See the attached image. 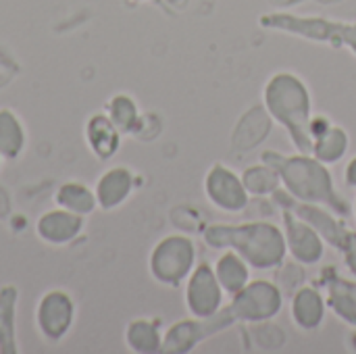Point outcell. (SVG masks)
Segmentation results:
<instances>
[{
	"label": "cell",
	"mask_w": 356,
	"mask_h": 354,
	"mask_svg": "<svg viewBox=\"0 0 356 354\" xmlns=\"http://www.w3.org/2000/svg\"><path fill=\"white\" fill-rule=\"evenodd\" d=\"M261 159L280 173L286 192L294 198L311 204H325L342 217L350 213L348 202L334 190V182L330 171L325 169V163H321L313 154L300 152L288 156L282 152L267 150Z\"/></svg>",
	"instance_id": "1"
},
{
	"label": "cell",
	"mask_w": 356,
	"mask_h": 354,
	"mask_svg": "<svg viewBox=\"0 0 356 354\" xmlns=\"http://www.w3.org/2000/svg\"><path fill=\"white\" fill-rule=\"evenodd\" d=\"M204 242L211 248H227L240 255L250 267L267 271L280 267L288 255L286 236L273 223L211 225L204 230Z\"/></svg>",
	"instance_id": "2"
},
{
	"label": "cell",
	"mask_w": 356,
	"mask_h": 354,
	"mask_svg": "<svg viewBox=\"0 0 356 354\" xmlns=\"http://www.w3.org/2000/svg\"><path fill=\"white\" fill-rule=\"evenodd\" d=\"M265 108L267 113L282 123L292 136L298 152H313V134H311V96L307 86L294 73H277L265 86Z\"/></svg>",
	"instance_id": "3"
},
{
	"label": "cell",
	"mask_w": 356,
	"mask_h": 354,
	"mask_svg": "<svg viewBox=\"0 0 356 354\" xmlns=\"http://www.w3.org/2000/svg\"><path fill=\"white\" fill-rule=\"evenodd\" d=\"M261 25L267 29H277L284 33L300 35L313 42H323L334 48L346 46L356 56V21H332L321 17H298L290 13H269L261 17Z\"/></svg>",
	"instance_id": "4"
},
{
	"label": "cell",
	"mask_w": 356,
	"mask_h": 354,
	"mask_svg": "<svg viewBox=\"0 0 356 354\" xmlns=\"http://www.w3.org/2000/svg\"><path fill=\"white\" fill-rule=\"evenodd\" d=\"M236 323V317L227 307L219 309L211 317H194L192 321H179L167 330L163 336V346L161 353L167 354H184L194 351L200 342L225 332Z\"/></svg>",
	"instance_id": "5"
},
{
	"label": "cell",
	"mask_w": 356,
	"mask_h": 354,
	"mask_svg": "<svg viewBox=\"0 0 356 354\" xmlns=\"http://www.w3.org/2000/svg\"><path fill=\"white\" fill-rule=\"evenodd\" d=\"M194 242L186 236L163 238L150 255V273L165 286H179L194 269Z\"/></svg>",
	"instance_id": "6"
},
{
	"label": "cell",
	"mask_w": 356,
	"mask_h": 354,
	"mask_svg": "<svg viewBox=\"0 0 356 354\" xmlns=\"http://www.w3.org/2000/svg\"><path fill=\"white\" fill-rule=\"evenodd\" d=\"M284 305V294L277 286L265 280L248 282L240 292L234 294L229 309L236 321L244 323H265L273 319Z\"/></svg>",
	"instance_id": "7"
},
{
	"label": "cell",
	"mask_w": 356,
	"mask_h": 354,
	"mask_svg": "<svg viewBox=\"0 0 356 354\" xmlns=\"http://www.w3.org/2000/svg\"><path fill=\"white\" fill-rule=\"evenodd\" d=\"M271 196L275 198V202H277L282 209H288L290 213H294L296 217H300L302 221H307L309 225H313V227L319 232V236H321L327 244H332L336 250L342 252V248H344L346 242H348L350 232H348V230L344 227V223H340L334 215H330L327 211H323L321 204L302 202V200L294 198L292 194H288L286 190H280V188H277Z\"/></svg>",
	"instance_id": "8"
},
{
	"label": "cell",
	"mask_w": 356,
	"mask_h": 354,
	"mask_svg": "<svg viewBox=\"0 0 356 354\" xmlns=\"http://www.w3.org/2000/svg\"><path fill=\"white\" fill-rule=\"evenodd\" d=\"M75 319V303L65 290L46 292L35 309V325L44 342L58 344L71 330Z\"/></svg>",
	"instance_id": "9"
},
{
	"label": "cell",
	"mask_w": 356,
	"mask_h": 354,
	"mask_svg": "<svg viewBox=\"0 0 356 354\" xmlns=\"http://www.w3.org/2000/svg\"><path fill=\"white\" fill-rule=\"evenodd\" d=\"M186 305L194 317H211L223 305V288L215 275V269L207 263H200L188 282Z\"/></svg>",
	"instance_id": "10"
},
{
	"label": "cell",
	"mask_w": 356,
	"mask_h": 354,
	"mask_svg": "<svg viewBox=\"0 0 356 354\" xmlns=\"http://www.w3.org/2000/svg\"><path fill=\"white\" fill-rule=\"evenodd\" d=\"M204 190L209 200L225 213H240L248 204V192L242 184V177L221 163L213 165L207 173Z\"/></svg>",
	"instance_id": "11"
},
{
	"label": "cell",
	"mask_w": 356,
	"mask_h": 354,
	"mask_svg": "<svg viewBox=\"0 0 356 354\" xmlns=\"http://www.w3.org/2000/svg\"><path fill=\"white\" fill-rule=\"evenodd\" d=\"M284 236L292 259L302 265L319 263L323 257V238L319 236V232L294 213H290L288 209H284Z\"/></svg>",
	"instance_id": "12"
},
{
	"label": "cell",
	"mask_w": 356,
	"mask_h": 354,
	"mask_svg": "<svg viewBox=\"0 0 356 354\" xmlns=\"http://www.w3.org/2000/svg\"><path fill=\"white\" fill-rule=\"evenodd\" d=\"M86 225L83 215L71 213L67 209H52L44 213L35 223V234L42 242L50 246H65L73 242Z\"/></svg>",
	"instance_id": "13"
},
{
	"label": "cell",
	"mask_w": 356,
	"mask_h": 354,
	"mask_svg": "<svg viewBox=\"0 0 356 354\" xmlns=\"http://www.w3.org/2000/svg\"><path fill=\"white\" fill-rule=\"evenodd\" d=\"M311 134H313V156L321 163H336L340 161L348 150V136L342 127L330 125L327 119L315 117L311 121Z\"/></svg>",
	"instance_id": "14"
},
{
	"label": "cell",
	"mask_w": 356,
	"mask_h": 354,
	"mask_svg": "<svg viewBox=\"0 0 356 354\" xmlns=\"http://www.w3.org/2000/svg\"><path fill=\"white\" fill-rule=\"evenodd\" d=\"M134 190V175L127 167H113L96 182L94 194L98 200V209L115 211L119 209Z\"/></svg>",
	"instance_id": "15"
},
{
	"label": "cell",
	"mask_w": 356,
	"mask_h": 354,
	"mask_svg": "<svg viewBox=\"0 0 356 354\" xmlns=\"http://www.w3.org/2000/svg\"><path fill=\"white\" fill-rule=\"evenodd\" d=\"M323 286L327 292V305L330 309L348 325L356 328V282L344 280L336 275V271L330 267L323 273Z\"/></svg>",
	"instance_id": "16"
},
{
	"label": "cell",
	"mask_w": 356,
	"mask_h": 354,
	"mask_svg": "<svg viewBox=\"0 0 356 354\" xmlns=\"http://www.w3.org/2000/svg\"><path fill=\"white\" fill-rule=\"evenodd\" d=\"M269 129H271V115L267 113V108L252 106L234 129V136H232L234 150L238 152L252 150L269 136Z\"/></svg>",
	"instance_id": "17"
},
{
	"label": "cell",
	"mask_w": 356,
	"mask_h": 354,
	"mask_svg": "<svg viewBox=\"0 0 356 354\" xmlns=\"http://www.w3.org/2000/svg\"><path fill=\"white\" fill-rule=\"evenodd\" d=\"M119 138L121 131L115 127V123L108 119V115H94L90 117L88 125H86V140L90 150L106 161L111 159L117 150H119Z\"/></svg>",
	"instance_id": "18"
},
{
	"label": "cell",
	"mask_w": 356,
	"mask_h": 354,
	"mask_svg": "<svg viewBox=\"0 0 356 354\" xmlns=\"http://www.w3.org/2000/svg\"><path fill=\"white\" fill-rule=\"evenodd\" d=\"M325 303L323 296L313 288H298L292 294V319L302 330H315L323 323Z\"/></svg>",
	"instance_id": "19"
},
{
	"label": "cell",
	"mask_w": 356,
	"mask_h": 354,
	"mask_svg": "<svg viewBox=\"0 0 356 354\" xmlns=\"http://www.w3.org/2000/svg\"><path fill=\"white\" fill-rule=\"evenodd\" d=\"M215 275H217V280H219L223 292L229 294V296H234L236 292H240V290L250 282L248 263H246L240 255H236L234 250L225 252V255L217 261V265H215Z\"/></svg>",
	"instance_id": "20"
},
{
	"label": "cell",
	"mask_w": 356,
	"mask_h": 354,
	"mask_svg": "<svg viewBox=\"0 0 356 354\" xmlns=\"http://www.w3.org/2000/svg\"><path fill=\"white\" fill-rule=\"evenodd\" d=\"M19 292L15 286L0 288V354H17L15 338V311Z\"/></svg>",
	"instance_id": "21"
},
{
	"label": "cell",
	"mask_w": 356,
	"mask_h": 354,
	"mask_svg": "<svg viewBox=\"0 0 356 354\" xmlns=\"http://www.w3.org/2000/svg\"><path fill=\"white\" fill-rule=\"evenodd\" d=\"M25 129L21 119L10 108H0V154L4 161H15L25 148Z\"/></svg>",
	"instance_id": "22"
},
{
	"label": "cell",
	"mask_w": 356,
	"mask_h": 354,
	"mask_svg": "<svg viewBox=\"0 0 356 354\" xmlns=\"http://www.w3.org/2000/svg\"><path fill=\"white\" fill-rule=\"evenodd\" d=\"M56 204L60 209H67L71 213L86 217L96 211L98 200H96V194L88 186L77 184V182H67L56 190Z\"/></svg>",
	"instance_id": "23"
},
{
	"label": "cell",
	"mask_w": 356,
	"mask_h": 354,
	"mask_svg": "<svg viewBox=\"0 0 356 354\" xmlns=\"http://www.w3.org/2000/svg\"><path fill=\"white\" fill-rule=\"evenodd\" d=\"M125 342H127L129 351L140 354L161 353V346H163V338H161L156 323H152L148 319L131 321L125 330Z\"/></svg>",
	"instance_id": "24"
},
{
	"label": "cell",
	"mask_w": 356,
	"mask_h": 354,
	"mask_svg": "<svg viewBox=\"0 0 356 354\" xmlns=\"http://www.w3.org/2000/svg\"><path fill=\"white\" fill-rule=\"evenodd\" d=\"M242 184L246 188L248 194H254V196H267V194H273L282 179H280V173L263 163V165H254V167H248L244 173H242Z\"/></svg>",
	"instance_id": "25"
},
{
	"label": "cell",
	"mask_w": 356,
	"mask_h": 354,
	"mask_svg": "<svg viewBox=\"0 0 356 354\" xmlns=\"http://www.w3.org/2000/svg\"><path fill=\"white\" fill-rule=\"evenodd\" d=\"M108 119L115 123V127L121 134H131L138 127V123H140V115H138L136 102L129 96H125V94L115 96L108 102Z\"/></svg>",
	"instance_id": "26"
},
{
	"label": "cell",
	"mask_w": 356,
	"mask_h": 354,
	"mask_svg": "<svg viewBox=\"0 0 356 354\" xmlns=\"http://www.w3.org/2000/svg\"><path fill=\"white\" fill-rule=\"evenodd\" d=\"M342 255H344V261H346L348 271L356 277V232H350L348 242H346V246L342 248Z\"/></svg>",
	"instance_id": "27"
},
{
	"label": "cell",
	"mask_w": 356,
	"mask_h": 354,
	"mask_svg": "<svg viewBox=\"0 0 356 354\" xmlns=\"http://www.w3.org/2000/svg\"><path fill=\"white\" fill-rule=\"evenodd\" d=\"M344 177H346V184H348L350 188H356V156L346 165Z\"/></svg>",
	"instance_id": "28"
},
{
	"label": "cell",
	"mask_w": 356,
	"mask_h": 354,
	"mask_svg": "<svg viewBox=\"0 0 356 354\" xmlns=\"http://www.w3.org/2000/svg\"><path fill=\"white\" fill-rule=\"evenodd\" d=\"M350 344H353V351H356V332L350 336Z\"/></svg>",
	"instance_id": "29"
},
{
	"label": "cell",
	"mask_w": 356,
	"mask_h": 354,
	"mask_svg": "<svg viewBox=\"0 0 356 354\" xmlns=\"http://www.w3.org/2000/svg\"><path fill=\"white\" fill-rule=\"evenodd\" d=\"M2 161H4V159H2V154H0V167H2Z\"/></svg>",
	"instance_id": "30"
},
{
	"label": "cell",
	"mask_w": 356,
	"mask_h": 354,
	"mask_svg": "<svg viewBox=\"0 0 356 354\" xmlns=\"http://www.w3.org/2000/svg\"><path fill=\"white\" fill-rule=\"evenodd\" d=\"M355 213H356V202H355Z\"/></svg>",
	"instance_id": "31"
}]
</instances>
